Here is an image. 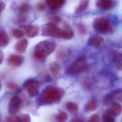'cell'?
I'll return each instance as SVG.
<instances>
[{
	"mask_svg": "<svg viewBox=\"0 0 122 122\" xmlns=\"http://www.w3.org/2000/svg\"><path fill=\"white\" fill-rule=\"evenodd\" d=\"M64 94L62 89L53 86L46 88L38 97V103L41 105H51L58 103L61 101Z\"/></svg>",
	"mask_w": 122,
	"mask_h": 122,
	"instance_id": "obj_1",
	"label": "cell"
},
{
	"mask_svg": "<svg viewBox=\"0 0 122 122\" xmlns=\"http://www.w3.org/2000/svg\"><path fill=\"white\" fill-rule=\"evenodd\" d=\"M56 45L54 42L44 41L39 42L35 47L34 55L37 59L42 60L48 56L55 50Z\"/></svg>",
	"mask_w": 122,
	"mask_h": 122,
	"instance_id": "obj_2",
	"label": "cell"
},
{
	"mask_svg": "<svg viewBox=\"0 0 122 122\" xmlns=\"http://www.w3.org/2000/svg\"><path fill=\"white\" fill-rule=\"evenodd\" d=\"M87 69V64L85 58L83 57H80L71 63L66 72L69 75H76L86 71Z\"/></svg>",
	"mask_w": 122,
	"mask_h": 122,
	"instance_id": "obj_3",
	"label": "cell"
},
{
	"mask_svg": "<svg viewBox=\"0 0 122 122\" xmlns=\"http://www.w3.org/2000/svg\"><path fill=\"white\" fill-rule=\"evenodd\" d=\"M93 26L96 31L103 34L109 33L112 28L110 20L103 17L96 18L93 22Z\"/></svg>",
	"mask_w": 122,
	"mask_h": 122,
	"instance_id": "obj_4",
	"label": "cell"
},
{
	"mask_svg": "<svg viewBox=\"0 0 122 122\" xmlns=\"http://www.w3.org/2000/svg\"><path fill=\"white\" fill-rule=\"evenodd\" d=\"M62 30L52 22L45 24L41 30V35L45 37L60 38H62Z\"/></svg>",
	"mask_w": 122,
	"mask_h": 122,
	"instance_id": "obj_5",
	"label": "cell"
},
{
	"mask_svg": "<svg viewBox=\"0 0 122 122\" xmlns=\"http://www.w3.org/2000/svg\"><path fill=\"white\" fill-rule=\"evenodd\" d=\"M40 86V84L38 81L32 79L26 81L23 85V87L30 96L33 97L37 95Z\"/></svg>",
	"mask_w": 122,
	"mask_h": 122,
	"instance_id": "obj_6",
	"label": "cell"
},
{
	"mask_svg": "<svg viewBox=\"0 0 122 122\" xmlns=\"http://www.w3.org/2000/svg\"><path fill=\"white\" fill-rule=\"evenodd\" d=\"M22 101L18 96H15L10 98L8 106V110L10 114L14 115L18 112L22 106Z\"/></svg>",
	"mask_w": 122,
	"mask_h": 122,
	"instance_id": "obj_7",
	"label": "cell"
},
{
	"mask_svg": "<svg viewBox=\"0 0 122 122\" xmlns=\"http://www.w3.org/2000/svg\"><path fill=\"white\" fill-rule=\"evenodd\" d=\"M116 5L115 1L110 0H99L97 1V7L102 10H108L113 8Z\"/></svg>",
	"mask_w": 122,
	"mask_h": 122,
	"instance_id": "obj_8",
	"label": "cell"
},
{
	"mask_svg": "<svg viewBox=\"0 0 122 122\" xmlns=\"http://www.w3.org/2000/svg\"><path fill=\"white\" fill-rule=\"evenodd\" d=\"M24 61L23 56L20 55H11L8 59V63L9 65L14 67H19L23 63Z\"/></svg>",
	"mask_w": 122,
	"mask_h": 122,
	"instance_id": "obj_9",
	"label": "cell"
},
{
	"mask_svg": "<svg viewBox=\"0 0 122 122\" xmlns=\"http://www.w3.org/2000/svg\"><path fill=\"white\" fill-rule=\"evenodd\" d=\"M65 2L64 0H48L46 1L49 9L52 11H55L61 8Z\"/></svg>",
	"mask_w": 122,
	"mask_h": 122,
	"instance_id": "obj_10",
	"label": "cell"
},
{
	"mask_svg": "<svg viewBox=\"0 0 122 122\" xmlns=\"http://www.w3.org/2000/svg\"><path fill=\"white\" fill-rule=\"evenodd\" d=\"M104 43L103 38L101 36L97 35L92 36L89 40L90 45L96 49L101 47Z\"/></svg>",
	"mask_w": 122,
	"mask_h": 122,
	"instance_id": "obj_11",
	"label": "cell"
},
{
	"mask_svg": "<svg viewBox=\"0 0 122 122\" xmlns=\"http://www.w3.org/2000/svg\"><path fill=\"white\" fill-rule=\"evenodd\" d=\"M28 41L26 38H23L18 42L15 45L16 51L20 54L25 53L28 45Z\"/></svg>",
	"mask_w": 122,
	"mask_h": 122,
	"instance_id": "obj_12",
	"label": "cell"
},
{
	"mask_svg": "<svg viewBox=\"0 0 122 122\" xmlns=\"http://www.w3.org/2000/svg\"><path fill=\"white\" fill-rule=\"evenodd\" d=\"M39 28L38 26L34 25H28L25 29V33L27 36L30 38H34L39 34Z\"/></svg>",
	"mask_w": 122,
	"mask_h": 122,
	"instance_id": "obj_13",
	"label": "cell"
},
{
	"mask_svg": "<svg viewBox=\"0 0 122 122\" xmlns=\"http://www.w3.org/2000/svg\"><path fill=\"white\" fill-rule=\"evenodd\" d=\"M122 112V106L117 103L114 102L111 104L109 110V113L112 116H118Z\"/></svg>",
	"mask_w": 122,
	"mask_h": 122,
	"instance_id": "obj_14",
	"label": "cell"
},
{
	"mask_svg": "<svg viewBox=\"0 0 122 122\" xmlns=\"http://www.w3.org/2000/svg\"><path fill=\"white\" fill-rule=\"evenodd\" d=\"M51 73L53 77H58L61 73V67L60 65L56 62H54L51 64L50 66Z\"/></svg>",
	"mask_w": 122,
	"mask_h": 122,
	"instance_id": "obj_15",
	"label": "cell"
},
{
	"mask_svg": "<svg viewBox=\"0 0 122 122\" xmlns=\"http://www.w3.org/2000/svg\"><path fill=\"white\" fill-rule=\"evenodd\" d=\"M10 42V38L8 35L4 30L0 31V46L2 47H6Z\"/></svg>",
	"mask_w": 122,
	"mask_h": 122,
	"instance_id": "obj_16",
	"label": "cell"
},
{
	"mask_svg": "<svg viewBox=\"0 0 122 122\" xmlns=\"http://www.w3.org/2000/svg\"><path fill=\"white\" fill-rule=\"evenodd\" d=\"M66 107L67 110L72 115H75L78 110V106L77 104L73 102H69L67 103Z\"/></svg>",
	"mask_w": 122,
	"mask_h": 122,
	"instance_id": "obj_17",
	"label": "cell"
},
{
	"mask_svg": "<svg viewBox=\"0 0 122 122\" xmlns=\"http://www.w3.org/2000/svg\"><path fill=\"white\" fill-rule=\"evenodd\" d=\"M98 105L97 101L94 99L89 100L86 105V109L88 111H94L97 108Z\"/></svg>",
	"mask_w": 122,
	"mask_h": 122,
	"instance_id": "obj_18",
	"label": "cell"
},
{
	"mask_svg": "<svg viewBox=\"0 0 122 122\" xmlns=\"http://www.w3.org/2000/svg\"><path fill=\"white\" fill-rule=\"evenodd\" d=\"M75 33L74 31L70 28L62 30V38L65 40H70L74 37Z\"/></svg>",
	"mask_w": 122,
	"mask_h": 122,
	"instance_id": "obj_19",
	"label": "cell"
},
{
	"mask_svg": "<svg viewBox=\"0 0 122 122\" xmlns=\"http://www.w3.org/2000/svg\"><path fill=\"white\" fill-rule=\"evenodd\" d=\"M88 4L89 2L87 0L81 1L76 9V14H78L86 10L88 7Z\"/></svg>",
	"mask_w": 122,
	"mask_h": 122,
	"instance_id": "obj_20",
	"label": "cell"
},
{
	"mask_svg": "<svg viewBox=\"0 0 122 122\" xmlns=\"http://www.w3.org/2000/svg\"><path fill=\"white\" fill-rule=\"evenodd\" d=\"M116 67L120 71H122V53L116 55L113 60Z\"/></svg>",
	"mask_w": 122,
	"mask_h": 122,
	"instance_id": "obj_21",
	"label": "cell"
},
{
	"mask_svg": "<svg viewBox=\"0 0 122 122\" xmlns=\"http://www.w3.org/2000/svg\"><path fill=\"white\" fill-rule=\"evenodd\" d=\"M68 118V114L65 112H60L55 116V119L57 122H66Z\"/></svg>",
	"mask_w": 122,
	"mask_h": 122,
	"instance_id": "obj_22",
	"label": "cell"
},
{
	"mask_svg": "<svg viewBox=\"0 0 122 122\" xmlns=\"http://www.w3.org/2000/svg\"><path fill=\"white\" fill-rule=\"evenodd\" d=\"M115 96L113 94H108L104 96L103 98L102 103L103 105H107L113 103L115 100Z\"/></svg>",
	"mask_w": 122,
	"mask_h": 122,
	"instance_id": "obj_23",
	"label": "cell"
},
{
	"mask_svg": "<svg viewBox=\"0 0 122 122\" xmlns=\"http://www.w3.org/2000/svg\"><path fill=\"white\" fill-rule=\"evenodd\" d=\"M18 10L19 12L21 13H28L30 10V7L28 3H23L19 5Z\"/></svg>",
	"mask_w": 122,
	"mask_h": 122,
	"instance_id": "obj_24",
	"label": "cell"
},
{
	"mask_svg": "<svg viewBox=\"0 0 122 122\" xmlns=\"http://www.w3.org/2000/svg\"><path fill=\"white\" fill-rule=\"evenodd\" d=\"M15 122H31V119L28 114H23L17 117Z\"/></svg>",
	"mask_w": 122,
	"mask_h": 122,
	"instance_id": "obj_25",
	"label": "cell"
},
{
	"mask_svg": "<svg viewBox=\"0 0 122 122\" xmlns=\"http://www.w3.org/2000/svg\"><path fill=\"white\" fill-rule=\"evenodd\" d=\"M102 122H115L114 116L108 113H106L103 115Z\"/></svg>",
	"mask_w": 122,
	"mask_h": 122,
	"instance_id": "obj_26",
	"label": "cell"
},
{
	"mask_svg": "<svg viewBox=\"0 0 122 122\" xmlns=\"http://www.w3.org/2000/svg\"><path fill=\"white\" fill-rule=\"evenodd\" d=\"M13 35L15 38L20 39L24 37L25 34L23 31L22 30L15 29L13 30Z\"/></svg>",
	"mask_w": 122,
	"mask_h": 122,
	"instance_id": "obj_27",
	"label": "cell"
},
{
	"mask_svg": "<svg viewBox=\"0 0 122 122\" xmlns=\"http://www.w3.org/2000/svg\"><path fill=\"white\" fill-rule=\"evenodd\" d=\"M7 85L8 88L12 91H17L18 90L19 88V86L17 84L12 81L8 82Z\"/></svg>",
	"mask_w": 122,
	"mask_h": 122,
	"instance_id": "obj_28",
	"label": "cell"
},
{
	"mask_svg": "<svg viewBox=\"0 0 122 122\" xmlns=\"http://www.w3.org/2000/svg\"><path fill=\"white\" fill-rule=\"evenodd\" d=\"M100 116L97 114H95L91 116L88 122H100Z\"/></svg>",
	"mask_w": 122,
	"mask_h": 122,
	"instance_id": "obj_29",
	"label": "cell"
},
{
	"mask_svg": "<svg viewBox=\"0 0 122 122\" xmlns=\"http://www.w3.org/2000/svg\"><path fill=\"white\" fill-rule=\"evenodd\" d=\"M51 20V22L54 23L55 25L59 23L61 21V18L60 17L58 16H55V15L52 16Z\"/></svg>",
	"mask_w": 122,
	"mask_h": 122,
	"instance_id": "obj_30",
	"label": "cell"
},
{
	"mask_svg": "<svg viewBox=\"0 0 122 122\" xmlns=\"http://www.w3.org/2000/svg\"><path fill=\"white\" fill-rule=\"evenodd\" d=\"M78 31L82 34L85 33L87 31V30L85 26L82 24H80L78 25Z\"/></svg>",
	"mask_w": 122,
	"mask_h": 122,
	"instance_id": "obj_31",
	"label": "cell"
},
{
	"mask_svg": "<svg viewBox=\"0 0 122 122\" xmlns=\"http://www.w3.org/2000/svg\"><path fill=\"white\" fill-rule=\"evenodd\" d=\"M17 118L13 116H10L8 117L6 119L7 122H15Z\"/></svg>",
	"mask_w": 122,
	"mask_h": 122,
	"instance_id": "obj_32",
	"label": "cell"
},
{
	"mask_svg": "<svg viewBox=\"0 0 122 122\" xmlns=\"http://www.w3.org/2000/svg\"><path fill=\"white\" fill-rule=\"evenodd\" d=\"M38 9L41 11H43L46 8V5L43 3H40L38 5Z\"/></svg>",
	"mask_w": 122,
	"mask_h": 122,
	"instance_id": "obj_33",
	"label": "cell"
},
{
	"mask_svg": "<svg viewBox=\"0 0 122 122\" xmlns=\"http://www.w3.org/2000/svg\"><path fill=\"white\" fill-rule=\"evenodd\" d=\"M4 58V53L2 51H0V64H2V62H3Z\"/></svg>",
	"mask_w": 122,
	"mask_h": 122,
	"instance_id": "obj_34",
	"label": "cell"
},
{
	"mask_svg": "<svg viewBox=\"0 0 122 122\" xmlns=\"http://www.w3.org/2000/svg\"><path fill=\"white\" fill-rule=\"evenodd\" d=\"M0 5H1L0 10H1V11H2L5 9V4L3 2H2V1H0Z\"/></svg>",
	"mask_w": 122,
	"mask_h": 122,
	"instance_id": "obj_35",
	"label": "cell"
},
{
	"mask_svg": "<svg viewBox=\"0 0 122 122\" xmlns=\"http://www.w3.org/2000/svg\"><path fill=\"white\" fill-rule=\"evenodd\" d=\"M20 18L19 19V21L20 23H22L25 22L26 21V18H25V17H20Z\"/></svg>",
	"mask_w": 122,
	"mask_h": 122,
	"instance_id": "obj_36",
	"label": "cell"
},
{
	"mask_svg": "<svg viewBox=\"0 0 122 122\" xmlns=\"http://www.w3.org/2000/svg\"><path fill=\"white\" fill-rule=\"evenodd\" d=\"M72 122H84V121L82 118H76Z\"/></svg>",
	"mask_w": 122,
	"mask_h": 122,
	"instance_id": "obj_37",
	"label": "cell"
},
{
	"mask_svg": "<svg viewBox=\"0 0 122 122\" xmlns=\"http://www.w3.org/2000/svg\"></svg>",
	"mask_w": 122,
	"mask_h": 122,
	"instance_id": "obj_38",
	"label": "cell"
}]
</instances>
